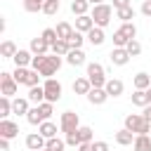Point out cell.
I'll return each mask as SVG.
<instances>
[{
	"label": "cell",
	"mask_w": 151,
	"mask_h": 151,
	"mask_svg": "<svg viewBox=\"0 0 151 151\" xmlns=\"http://www.w3.org/2000/svg\"><path fill=\"white\" fill-rule=\"evenodd\" d=\"M90 2L87 0H73L71 2V12L76 14V17H83V14H90Z\"/></svg>",
	"instance_id": "cell-27"
},
{
	"label": "cell",
	"mask_w": 151,
	"mask_h": 151,
	"mask_svg": "<svg viewBox=\"0 0 151 151\" xmlns=\"http://www.w3.org/2000/svg\"><path fill=\"white\" fill-rule=\"evenodd\" d=\"M12 76H14V80H17L19 85H26L28 90L35 87V85H40V78H42V76H40L38 71H33V68H14Z\"/></svg>",
	"instance_id": "cell-5"
},
{
	"label": "cell",
	"mask_w": 151,
	"mask_h": 151,
	"mask_svg": "<svg viewBox=\"0 0 151 151\" xmlns=\"http://www.w3.org/2000/svg\"><path fill=\"white\" fill-rule=\"evenodd\" d=\"M38 109H40V113H42V118H45V120H50V118H52V113H54V104H50V101H42Z\"/></svg>",
	"instance_id": "cell-41"
},
{
	"label": "cell",
	"mask_w": 151,
	"mask_h": 151,
	"mask_svg": "<svg viewBox=\"0 0 151 151\" xmlns=\"http://www.w3.org/2000/svg\"><path fill=\"white\" fill-rule=\"evenodd\" d=\"M87 2H90V5H92V7H94V5H101V2H104V0H87Z\"/></svg>",
	"instance_id": "cell-50"
},
{
	"label": "cell",
	"mask_w": 151,
	"mask_h": 151,
	"mask_svg": "<svg viewBox=\"0 0 151 151\" xmlns=\"http://www.w3.org/2000/svg\"><path fill=\"white\" fill-rule=\"evenodd\" d=\"M132 85H134V90H149V87H151V76H149L146 71H139V73L132 78Z\"/></svg>",
	"instance_id": "cell-22"
},
{
	"label": "cell",
	"mask_w": 151,
	"mask_h": 151,
	"mask_svg": "<svg viewBox=\"0 0 151 151\" xmlns=\"http://www.w3.org/2000/svg\"><path fill=\"white\" fill-rule=\"evenodd\" d=\"M125 130H130L134 134H149L151 132V123L142 113H127L125 116Z\"/></svg>",
	"instance_id": "cell-3"
},
{
	"label": "cell",
	"mask_w": 151,
	"mask_h": 151,
	"mask_svg": "<svg viewBox=\"0 0 151 151\" xmlns=\"http://www.w3.org/2000/svg\"><path fill=\"white\" fill-rule=\"evenodd\" d=\"M109 59H111V64H113V66H125V64L130 61V54H127V50H125V47H113V50H111V54H109Z\"/></svg>",
	"instance_id": "cell-12"
},
{
	"label": "cell",
	"mask_w": 151,
	"mask_h": 151,
	"mask_svg": "<svg viewBox=\"0 0 151 151\" xmlns=\"http://www.w3.org/2000/svg\"><path fill=\"white\" fill-rule=\"evenodd\" d=\"M78 137H80V144L94 142V130H92L90 125H80V127H78Z\"/></svg>",
	"instance_id": "cell-34"
},
{
	"label": "cell",
	"mask_w": 151,
	"mask_h": 151,
	"mask_svg": "<svg viewBox=\"0 0 151 151\" xmlns=\"http://www.w3.org/2000/svg\"><path fill=\"white\" fill-rule=\"evenodd\" d=\"M144 17H151V0H144L142 2V9H139Z\"/></svg>",
	"instance_id": "cell-45"
},
{
	"label": "cell",
	"mask_w": 151,
	"mask_h": 151,
	"mask_svg": "<svg viewBox=\"0 0 151 151\" xmlns=\"http://www.w3.org/2000/svg\"><path fill=\"white\" fill-rule=\"evenodd\" d=\"M90 90H92V83L87 80V76H80V78H76L73 80V92L76 94H90Z\"/></svg>",
	"instance_id": "cell-20"
},
{
	"label": "cell",
	"mask_w": 151,
	"mask_h": 151,
	"mask_svg": "<svg viewBox=\"0 0 151 151\" xmlns=\"http://www.w3.org/2000/svg\"><path fill=\"white\" fill-rule=\"evenodd\" d=\"M113 12H116V9H113L109 2H101V5H94V7H92L90 17H92L94 26H99V28H106V26L111 24V17H113Z\"/></svg>",
	"instance_id": "cell-2"
},
{
	"label": "cell",
	"mask_w": 151,
	"mask_h": 151,
	"mask_svg": "<svg viewBox=\"0 0 151 151\" xmlns=\"http://www.w3.org/2000/svg\"><path fill=\"white\" fill-rule=\"evenodd\" d=\"M40 151H50V149H40Z\"/></svg>",
	"instance_id": "cell-53"
},
{
	"label": "cell",
	"mask_w": 151,
	"mask_h": 151,
	"mask_svg": "<svg viewBox=\"0 0 151 151\" xmlns=\"http://www.w3.org/2000/svg\"><path fill=\"white\" fill-rule=\"evenodd\" d=\"M92 151H109V142H104V139L92 142Z\"/></svg>",
	"instance_id": "cell-44"
},
{
	"label": "cell",
	"mask_w": 151,
	"mask_h": 151,
	"mask_svg": "<svg viewBox=\"0 0 151 151\" xmlns=\"http://www.w3.org/2000/svg\"><path fill=\"white\" fill-rule=\"evenodd\" d=\"M78 151H92V142H85V144H80V146H78Z\"/></svg>",
	"instance_id": "cell-48"
},
{
	"label": "cell",
	"mask_w": 151,
	"mask_h": 151,
	"mask_svg": "<svg viewBox=\"0 0 151 151\" xmlns=\"http://www.w3.org/2000/svg\"><path fill=\"white\" fill-rule=\"evenodd\" d=\"M125 50H127L130 57H139V54H142V42H139V40H130Z\"/></svg>",
	"instance_id": "cell-40"
},
{
	"label": "cell",
	"mask_w": 151,
	"mask_h": 151,
	"mask_svg": "<svg viewBox=\"0 0 151 151\" xmlns=\"http://www.w3.org/2000/svg\"><path fill=\"white\" fill-rule=\"evenodd\" d=\"M17 92H19V83L14 80V76H12L9 71H2V73H0V94L12 99Z\"/></svg>",
	"instance_id": "cell-6"
},
{
	"label": "cell",
	"mask_w": 151,
	"mask_h": 151,
	"mask_svg": "<svg viewBox=\"0 0 151 151\" xmlns=\"http://www.w3.org/2000/svg\"><path fill=\"white\" fill-rule=\"evenodd\" d=\"M38 132H40L45 139H52V137H57V125H54L52 120H45V123L38 125Z\"/></svg>",
	"instance_id": "cell-26"
},
{
	"label": "cell",
	"mask_w": 151,
	"mask_h": 151,
	"mask_svg": "<svg viewBox=\"0 0 151 151\" xmlns=\"http://www.w3.org/2000/svg\"><path fill=\"white\" fill-rule=\"evenodd\" d=\"M130 99H132V106H142V109H146V106H149L146 90H134V92L130 94Z\"/></svg>",
	"instance_id": "cell-25"
},
{
	"label": "cell",
	"mask_w": 151,
	"mask_h": 151,
	"mask_svg": "<svg viewBox=\"0 0 151 151\" xmlns=\"http://www.w3.org/2000/svg\"><path fill=\"white\" fill-rule=\"evenodd\" d=\"M40 35H42V38H45V40H47L50 45H54V42L59 40V35H57V28H45V31H42Z\"/></svg>",
	"instance_id": "cell-42"
},
{
	"label": "cell",
	"mask_w": 151,
	"mask_h": 151,
	"mask_svg": "<svg viewBox=\"0 0 151 151\" xmlns=\"http://www.w3.org/2000/svg\"><path fill=\"white\" fill-rule=\"evenodd\" d=\"M132 2L130 0H113V9H120V7H130Z\"/></svg>",
	"instance_id": "cell-46"
},
{
	"label": "cell",
	"mask_w": 151,
	"mask_h": 151,
	"mask_svg": "<svg viewBox=\"0 0 151 151\" xmlns=\"http://www.w3.org/2000/svg\"><path fill=\"white\" fill-rule=\"evenodd\" d=\"M17 52H19V50H17V45H14L12 40H2V45H0V57H2V59H14Z\"/></svg>",
	"instance_id": "cell-24"
},
{
	"label": "cell",
	"mask_w": 151,
	"mask_h": 151,
	"mask_svg": "<svg viewBox=\"0 0 151 151\" xmlns=\"http://www.w3.org/2000/svg\"><path fill=\"white\" fill-rule=\"evenodd\" d=\"M146 97H149V104H151V87L146 90Z\"/></svg>",
	"instance_id": "cell-51"
},
{
	"label": "cell",
	"mask_w": 151,
	"mask_h": 151,
	"mask_svg": "<svg viewBox=\"0 0 151 151\" xmlns=\"http://www.w3.org/2000/svg\"><path fill=\"white\" fill-rule=\"evenodd\" d=\"M134 137H137V134H134V132H130V130H125V127H123V130H118V132L113 134L116 144H120V146H132V144H134Z\"/></svg>",
	"instance_id": "cell-18"
},
{
	"label": "cell",
	"mask_w": 151,
	"mask_h": 151,
	"mask_svg": "<svg viewBox=\"0 0 151 151\" xmlns=\"http://www.w3.org/2000/svg\"><path fill=\"white\" fill-rule=\"evenodd\" d=\"M94 28V21H92V17L90 14H83V17H76V31H80V33H90Z\"/></svg>",
	"instance_id": "cell-19"
},
{
	"label": "cell",
	"mask_w": 151,
	"mask_h": 151,
	"mask_svg": "<svg viewBox=\"0 0 151 151\" xmlns=\"http://www.w3.org/2000/svg\"><path fill=\"white\" fill-rule=\"evenodd\" d=\"M26 97H28V101H31V104L40 106V104L45 101V87H42V85H35V87H31V90H28V94H26Z\"/></svg>",
	"instance_id": "cell-23"
},
{
	"label": "cell",
	"mask_w": 151,
	"mask_h": 151,
	"mask_svg": "<svg viewBox=\"0 0 151 151\" xmlns=\"http://www.w3.org/2000/svg\"><path fill=\"white\" fill-rule=\"evenodd\" d=\"M104 90L109 92V97H120V94L125 92V85H123V80H120V78H109Z\"/></svg>",
	"instance_id": "cell-16"
},
{
	"label": "cell",
	"mask_w": 151,
	"mask_h": 151,
	"mask_svg": "<svg viewBox=\"0 0 151 151\" xmlns=\"http://www.w3.org/2000/svg\"><path fill=\"white\" fill-rule=\"evenodd\" d=\"M61 64H64V59L57 57V54H38V57H33L31 68L38 71L42 78H52V76L61 68Z\"/></svg>",
	"instance_id": "cell-1"
},
{
	"label": "cell",
	"mask_w": 151,
	"mask_h": 151,
	"mask_svg": "<svg viewBox=\"0 0 151 151\" xmlns=\"http://www.w3.org/2000/svg\"><path fill=\"white\" fill-rule=\"evenodd\" d=\"M21 5H24V9H26V12L35 14V12H42L45 0H21Z\"/></svg>",
	"instance_id": "cell-35"
},
{
	"label": "cell",
	"mask_w": 151,
	"mask_h": 151,
	"mask_svg": "<svg viewBox=\"0 0 151 151\" xmlns=\"http://www.w3.org/2000/svg\"><path fill=\"white\" fill-rule=\"evenodd\" d=\"M28 50L33 52V57H38V54H47L50 50H52V45L42 38V35H38V38H31V45H28Z\"/></svg>",
	"instance_id": "cell-11"
},
{
	"label": "cell",
	"mask_w": 151,
	"mask_h": 151,
	"mask_svg": "<svg viewBox=\"0 0 151 151\" xmlns=\"http://www.w3.org/2000/svg\"><path fill=\"white\" fill-rule=\"evenodd\" d=\"M59 7H61V2H52V0H45V5H42V14H45V17H54V14L59 12Z\"/></svg>",
	"instance_id": "cell-38"
},
{
	"label": "cell",
	"mask_w": 151,
	"mask_h": 151,
	"mask_svg": "<svg viewBox=\"0 0 151 151\" xmlns=\"http://www.w3.org/2000/svg\"><path fill=\"white\" fill-rule=\"evenodd\" d=\"M26 149H28V151L47 149V139H45L40 132H31V134H26Z\"/></svg>",
	"instance_id": "cell-10"
},
{
	"label": "cell",
	"mask_w": 151,
	"mask_h": 151,
	"mask_svg": "<svg viewBox=\"0 0 151 151\" xmlns=\"http://www.w3.org/2000/svg\"><path fill=\"white\" fill-rule=\"evenodd\" d=\"M73 31H76V28H73L68 21H59V24H57V35H59V40H68Z\"/></svg>",
	"instance_id": "cell-29"
},
{
	"label": "cell",
	"mask_w": 151,
	"mask_h": 151,
	"mask_svg": "<svg viewBox=\"0 0 151 151\" xmlns=\"http://www.w3.org/2000/svg\"><path fill=\"white\" fill-rule=\"evenodd\" d=\"M87 38H85V33H80V31H73L71 33V38H68V45H71V50H83V42H85Z\"/></svg>",
	"instance_id": "cell-33"
},
{
	"label": "cell",
	"mask_w": 151,
	"mask_h": 151,
	"mask_svg": "<svg viewBox=\"0 0 151 151\" xmlns=\"http://www.w3.org/2000/svg\"><path fill=\"white\" fill-rule=\"evenodd\" d=\"M12 116V99L9 97H0V120Z\"/></svg>",
	"instance_id": "cell-36"
},
{
	"label": "cell",
	"mask_w": 151,
	"mask_h": 151,
	"mask_svg": "<svg viewBox=\"0 0 151 151\" xmlns=\"http://www.w3.org/2000/svg\"><path fill=\"white\" fill-rule=\"evenodd\" d=\"M47 149H50V151H64V149H66V139L52 137V139H47Z\"/></svg>",
	"instance_id": "cell-39"
},
{
	"label": "cell",
	"mask_w": 151,
	"mask_h": 151,
	"mask_svg": "<svg viewBox=\"0 0 151 151\" xmlns=\"http://www.w3.org/2000/svg\"><path fill=\"white\" fill-rule=\"evenodd\" d=\"M26 120H28L31 125H40V123H45V118H42V113H40V109H38V106H33V109L28 111Z\"/></svg>",
	"instance_id": "cell-37"
},
{
	"label": "cell",
	"mask_w": 151,
	"mask_h": 151,
	"mask_svg": "<svg viewBox=\"0 0 151 151\" xmlns=\"http://www.w3.org/2000/svg\"><path fill=\"white\" fill-rule=\"evenodd\" d=\"M132 149H134V151H151V137H149V134H137Z\"/></svg>",
	"instance_id": "cell-28"
},
{
	"label": "cell",
	"mask_w": 151,
	"mask_h": 151,
	"mask_svg": "<svg viewBox=\"0 0 151 151\" xmlns=\"http://www.w3.org/2000/svg\"><path fill=\"white\" fill-rule=\"evenodd\" d=\"M0 151H9V139H2L0 137Z\"/></svg>",
	"instance_id": "cell-47"
},
{
	"label": "cell",
	"mask_w": 151,
	"mask_h": 151,
	"mask_svg": "<svg viewBox=\"0 0 151 151\" xmlns=\"http://www.w3.org/2000/svg\"><path fill=\"white\" fill-rule=\"evenodd\" d=\"M52 2H61V0H52Z\"/></svg>",
	"instance_id": "cell-52"
},
{
	"label": "cell",
	"mask_w": 151,
	"mask_h": 151,
	"mask_svg": "<svg viewBox=\"0 0 151 151\" xmlns=\"http://www.w3.org/2000/svg\"><path fill=\"white\" fill-rule=\"evenodd\" d=\"M127 42H130V40H127L120 31H116V33H113V47H127Z\"/></svg>",
	"instance_id": "cell-43"
},
{
	"label": "cell",
	"mask_w": 151,
	"mask_h": 151,
	"mask_svg": "<svg viewBox=\"0 0 151 151\" xmlns=\"http://www.w3.org/2000/svg\"><path fill=\"white\" fill-rule=\"evenodd\" d=\"M42 87H45V101L54 104V101H59V99H61V92H64V87H61V83H59L57 78H45Z\"/></svg>",
	"instance_id": "cell-7"
},
{
	"label": "cell",
	"mask_w": 151,
	"mask_h": 151,
	"mask_svg": "<svg viewBox=\"0 0 151 151\" xmlns=\"http://www.w3.org/2000/svg\"><path fill=\"white\" fill-rule=\"evenodd\" d=\"M28 111H31L28 97H14V99H12V113H17V116H28Z\"/></svg>",
	"instance_id": "cell-14"
},
{
	"label": "cell",
	"mask_w": 151,
	"mask_h": 151,
	"mask_svg": "<svg viewBox=\"0 0 151 151\" xmlns=\"http://www.w3.org/2000/svg\"><path fill=\"white\" fill-rule=\"evenodd\" d=\"M106 99H109V92L104 87H92L90 94H87V101L92 106H101V104H106Z\"/></svg>",
	"instance_id": "cell-13"
},
{
	"label": "cell",
	"mask_w": 151,
	"mask_h": 151,
	"mask_svg": "<svg viewBox=\"0 0 151 151\" xmlns=\"http://www.w3.org/2000/svg\"><path fill=\"white\" fill-rule=\"evenodd\" d=\"M87 42L92 45V47H99V45H104V40H106V33H104V28H99V26H94L87 35Z\"/></svg>",
	"instance_id": "cell-17"
},
{
	"label": "cell",
	"mask_w": 151,
	"mask_h": 151,
	"mask_svg": "<svg viewBox=\"0 0 151 151\" xmlns=\"http://www.w3.org/2000/svg\"><path fill=\"white\" fill-rule=\"evenodd\" d=\"M12 61H14V66H17V68H28V66H31V61H33V52H31V50H19V52L14 54V59H12Z\"/></svg>",
	"instance_id": "cell-15"
},
{
	"label": "cell",
	"mask_w": 151,
	"mask_h": 151,
	"mask_svg": "<svg viewBox=\"0 0 151 151\" xmlns=\"http://www.w3.org/2000/svg\"><path fill=\"white\" fill-rule=\"evenodd\" d=\"M85 57H87V54H85L83 50H71L64 59H66L68 66H83V64H85Z\"/></svg>",
	"instance_id": "cell-21"
},
{
	"label": "cell",
	"mask_w": 151,
	"mask_h": 151,
	"mask_svg": "<svg viewBox=\"0 0 151 151\" xmlns=\"http://www.w3.org/2000/svg\"><path fill=\"white\" fill-rule=\"evenodd\" d=\"M17 134H19V125L9 118H2L0 120V137L2 139H14Z\"/></svg>",
	"instance_id": "cell-9"
},
{
	"label": "cell",
	"mask_w": 151,
	"mask_h": 151,
	"mask_svg": "<svg viewBox=\"0 0 151 151\" xmlns=\"http://www.w3.org/2000/svg\"><path fill=\"white\" fill-rule=\"evenodd\" d=\"M127 40H137V26H134V21H127V24H120V28H118Z\"/></svg>",
	"instance_id": "cell-32"
},
{
	"label": "cell",
	"mask_w": 151,
	"mask_h": 151,
	"mask_svg": "<svg viewBox=\"0 0 151 151\" xmlns=\"http://www.w3.org/2000/svg\"><path fill=\"white\" fill-rule=\"evenodd\" d=\"M78 127H80V118H78V113H73V111H64L61 118H59V132L68 134V132H76Z\"/></svg>",
	"instance_id": "cell-8"
},
{
	"label": "cell",
	"mask_w": 151,
	"mask_h": 151,
	"mask_svg": "<svg viewBox=\"0 0 151 151\" xmlns=\"http://www.w3.org/2000/svg\"><path fill=\"white\" fill-rule=\"evenodd\" d=\"M52 54H57V57H66L68 52H71V45H68V40H57L54 45H52V50H50Z\"/></svg>",
	"instance_id": "cell-30"
},
{
	"label": "cell",
	"mask_w": 151,
	"mask_h": 151,
	"mask_svg": "<svg viewBox=\"0 0 151 151\" xmlns=\"http://www.w3.org/2000/svg\"><path fill=\"white\" fill-rule=\"evenodd\" d=\"M116 19H120L123 24L132 21V19H134V7L130 5V7H120V9H116Z\"/></svg>",
	"instance_id": "cell-31"
},
{
	"label": "cell",
	"mask_w": 151,
	"mask_h": 151,
	"mask_svg": "<svg viewBox=\"0 0 151 151\" xmlns=\"http://www.w3.org/2000/svg\"><path fill=\"white\" fill-rule=\"evenodd\" d=\"M85 76H87V80L92 83V87H106V71H104V66L99 64V61H92V64H87V71H85Z\"/></svg>",
	"instance_id": "cell-4"
},
{
	"label": "cell",
	"mask_w": 151,
	"mask_h": 151,
	"mask_svg": "<svg viewBox=\"0 0 151 151\" xmlns=\"http://www.w3.org/2000/svg\"><path fill=\"white\" fill-rule=\"evenodd\" d=\"M142 116H144V118H146V120H149V123H151V104H149V106H146V109H144V113H142Z\"/></svg>",
	"instance_id": "cell-49"
}]
</instances>
